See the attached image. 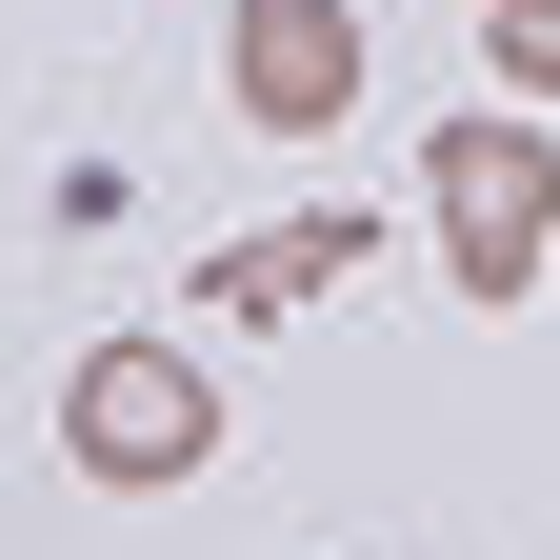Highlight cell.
Masks as SVG:
<instances>
[{"label": "cell", "mask_w": 560, "mask_h": 560, "mask_svg": "<svg viewBox=\"0 0 560 560\" xmlns=\"http://www.w3.org/2000/svg\"><path fill=\"white\" fill-rule=\"evenodd\" d=\"M560 260V140L540 120H441V280L460 301H540Z\"/></svg>", "instance_id": "1"}, {"label": "cell", "mask_w": 560, "mask_h": 560, "mask_svg": "<svg viewBox=\"0 0 560 560\" xmlns=\"http://www.w3.org/2000/svg\"><path fill=\"white\" fill-rule=\"evenodd\" d=\"M60 460H81V480H120V501L200 480V460H221V400H200V361H180V340H101V361L60 381Z\"/></svg>", "instance_id": "2"}, {"label": "cell", "mask_w": 560, "mask_h": 560, "mask_svg": "<svg viewBox=\"0 0 560 560\" xmlns=\"http://www.w3.org/2000/svg\"><path fill=\"white\" fill-rule=\"evenodd\" d=\"M221 81H241V120L320 140L340 101H361V21H340V0H241V21H221Z\"/></svg>", "instance_id": "3"}, {"label": "cell", "mask_w": 560, "mask_h": 560, "mask_svg": "<svg viewBox=\"0 0 560 560\" xmlns=\"http://www.w3.org/2000/svg\"><path fill=\"white\" fill-rule=\"evenodd\" d=\"M340 260H361V221H280V241H221V260H200V280H221L241 320H280V301H320Z\"/></svg>", "instance_id": "4"}, {"label": "cell", "mask_w": 560, "mask_h": 560, "mask_svg": "<svg viewBox=\"0 0 560 560\" xmlns=\"http://www.w3.org/2000/svg\"><path fill=\"white\" fill-rule=\"evenodd\" d=\"M501 40V101H560V21H480Z\"/></svg>", "instance_id": "5"}, {"label": "cell", "mask_w": 560, "mask_h": 560, "mask_svg": "<svg viewBox=\"0 0 560 560\" xmlns=\"http://www.w3.org/2000/svg\"><path fill=\"white\" fill-rule=\"evenodd\" d=\"M480 21H560V0H480Z\"/></svg>", "instance_id": "6"}, {"label": "cell", "mask_w": 560, "mask_h": 560, "mask_svg": "<svg viewBox=\"0 0 560 560\" xmlns=\"http://www.w3.org/2000/svg\"><path fill=\"white\" fill-rule=\"evenodd\" d=\"M540 301H560V260H540Z\"/></svg>", "instance_id": "7"}]
</instances>
